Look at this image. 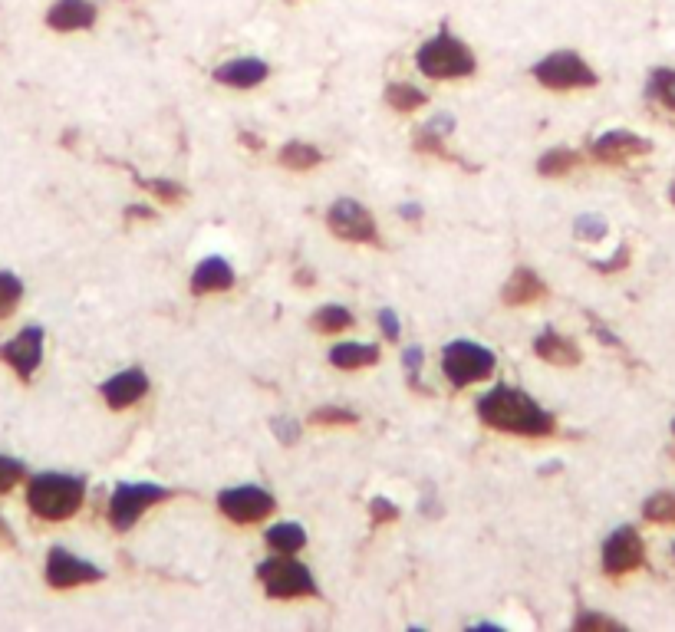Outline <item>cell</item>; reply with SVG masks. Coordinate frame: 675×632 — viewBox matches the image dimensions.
Listing matches in <instances>:
<instances>
[{
  "mask_svg": "<svg viewBox=\"0 0 675 632\" xmlns=\"http://www.w3.org/2000/svg\"><path fill=\"white\" fill-rule=\"evenodd\" d=\"M478 415L488 428H498V432H508V435L544 438L557 432L554 415L540 409L527 392L511 389V386H498L481 395Z\"/></svg>",
  "mask_w": 675,
  "mask_h": 632,
  "instance_id": "obj_1",
  "label": "cell"
},
{
  "mask_svg": "<svg viewBox=\"0 0 675 632\" xmlns=\"http://www.w3.org/2000/svg\"><path fill=\"white\" fill-rule=\"evenodd\" d=\"M86 481L76 474H37L27 488L30 511L43 521H66L83 507Z\"/></svg>",
  "mask_w": 675,
  "mask_h": 632,
  "instance_id": "obj_2",
  "label": "cell"
},
{
  "mask_svg": "<svg viewBox=\"0 0 675 632\" xmlns=\"http://www.w3.org/2000/svg\"><path fill=\"white\" fill-rule=\"evenodd\" d=\"M415 63L429 79H465L478 70L475 53H471L458 37H452L448 30L435 33L432 40H425L419 53H415Z\"/></svg>",
  "mask_w": 675,
  "mask_h": 632,
  "instance_id": "obj_3",
  "label": "cell"
},
{
  "mask_svg": "<svg viewBox=\"0 0 675 632\" xmlns=\"http://www.w3.org/2000/svg\"><path fill=\"white\" fill-rule=\"evenodd\" d=\"M257 580L264 583L267 596L274 600H297V596H320L313 573L303 563L290 560V553L284 557H270L257 567Z\"/></svg>",
  "mask_w": 675,
  "mask_h": 632,
  "instance_id": "obj_4",
  "label": "cell"
},
{
  "mask_svg": "<svg viewBox=\"0 0 675 632\" xmlns=\"http://www.w3.org/2000/svg\"><path fill=\"white\" fill-rule=\"evenodd\" d=\"M442 369H445V376L455 389H465V386H471V382H481V379L491 376L494 353L481 343L455 340L442 349Z\"/></svg>",
  "mask_w": 675,
  "mask_h": 632,
  "instance_id": "obj_5",
  "label": "cell"
},
{
  "mask_svg": "<svg viewBox=\"0 0 675 632\" xmlns=\"http://www.w3.org/2000/svg\"><path fill=\"white\" fill-rule=\"evenodd\" d=\"M534 79L547 89H590L596 86L593 66L573 50H557L547 53L544 60L534 63Z\"/></svg>",
  "mask_w": 675,
  "mask_h": 632,
  "instance_id": "obj_6",
  "label": "cell"
},
{
  "mask_svg": "<svg viewBox=\"0 0 675 632\" xmlns=\"http://www.w3.org/2000/svg\"><path fill=\"white\" fill-rule=\"evenodd\" d=\"M172 494L175 491L162 488V484H119L109 501V521L116 530H129L149 507L168 501Z\"/></svg>",
  "mask_w": 675,
  "mask_h": 632,
  "instance_id": "obj_7",
  "label": "cell"
},
{
  "mask_svg": "<svg viewBox=\"0 0 675 632\" xmlns=\"http://www.w3.org/2000/svg\"><path fill=\"white\" fill-rule=\"evenodd\" d=\"M326 224L336 237L343 241H356V244H379V228L369 214L366 205H359L353 198H340L333 201L330 211H326Z\"/></svg>",
  "mask_w": 675,
  "mask_h": 632,
  "instance_id": "obj_8",
  "label": "cell"
},
{
  "mask_svg": "<svg viewBox=\"0 0 675 632\" xmlns=\"http://www.w3.org/2000/svg\"><path fill=\"white\" fill-rule=\"evenodd\" d=\"M646 563V544L636 527H616L603 544V570L610 577H626Z\"/></svg>",
  "mask_w": 675,
  "mask_h": 632,
  "instance_id": "obj_9",
  "label": "cell"
},
{
  "mask_svg": "<svg viewBox=\"0 0 675 632\" xmlns=\"http://www.w3.org/2000/svg\"><path fill=\"white\" fill-rule=\"evenodd\" d=\"M218 507H221V514L234 524H257V521H264V517L274 514V498H270L264 488L244 484V488L221 491Z\"/></svg>",
  "mask_w": 675,
  "mask_h": 632,
  "instance_id": "obj_10",
  "label": "cell"
},
{
  "mask_svg": "<svg viewBox=\"0 0 675 632\" xmlns=\"http://www.w3.org/2000/svg\"><path fill=\"white\" fill-rule=\"evenodd\" d=\"M103 580V570L93 567L89 560L73 557L70 550L53 547L47 557V583L53 590H73V586H86V583H99Z\"/></svg>",
  "mask_w": 675,
  "mask_h": 632,
  "instance_id": "obj_11",
  "label": "cell"
},
{
  "mask_svg": "<svg viewBox=\"0 0 675 632\" xmlns=\"http://www.w3.org/2000/svg\"><path fill=\"white\" fill-rule=\"evenodd\" d=\"M0 359L17 372L20 379H30L37 372L40 359H43V330L40 326H27L20 330L14 340H7L0 346Z\"/></svg>",
  "mask_w": 675,
  "mask_h": 632,
  "instance_id": "obj_12",
  "label": "cell"
},
{
  "mask_svg": "<svg viewBox=\"0 0 675 632\" xmlns=\"http://www.w3.org/2000/svg\"><path fill=\"white\" fill-rule=\"evenodd\" d=\"M649 152H652V142L629 129H610V132H603L600 139H593V145H590V155L596 162H606V165L629 162V158L649 155Z\"/></svg>",
  "mask_w": 675,
  "mask_h": 632,
  "instance_id": "obj_13",
  "label": "cell"
},
{
  "mask_svg": "<svg viewBox=\"0 0 675 632\" xmlns=\"http://www.w3.org/2000/svg\"><path fill=\"white\" fill-rule=\"evenodd\" d=\"M145 392H149V376H145L142 369H122L119 376L103 382V399L109 409H116V412L135 405Z\"/></svg>",
  "mask_w": 675,
  "mask_h": 632,
  "instance_id": "obj_14",
  "label": "cell"
},
{
  "mask_svg": "<svg viewBox=\"0 0 675 632\" xmlns=\"http://www.w3.org/2000/svg\"><path fill=\"white\" fill-rule=\"evenodd\" d=\"M96 24V4L93 0H56L47 10V27L56 33H73V30H89Z\"/></svg>",
  "mask_w": 675,
  "mask_h": 632,
  "instance_id": "obj_15",
  "label": "cell"
},
{
  "mask_svg": "<svg viewBox=\"0 0 675 632\" xmlns=\"http://www.w3.org/2000/svg\"><path fill=\"white\" fill-rule=\"evenodd\" d=\"M270 73V66L264 60H254V56H241V60H231L215 70V79L221 86H234V89H251L257 83H264Z\"/></svg>",
  "mask_w": 675,
  "mask_h": 632,
  "instance_id": "obj_16",
  "label": "cell"
},
{
  "mask_svg": "<svg viewBox=\"0 0 675 632\" xmlns=\"http://www.w3.org/2000/svg\"><path fill=\"white\" fill-rule=\"evenodd\" d=\"M544 293H547V284L534 274L531 267H517L511 274V280L501 290V300L508 303V307H531V303H537Z\"/></svg>",
  "mask_w": 675,
  "mask_h": 632,
  "instance_id": "obj_17",
  "label": "cell"
},
{
  "mask_svg": "<svg viewBox=\"0 0 675 632\" xmlns=\"http://www.w3.org/2000/svg\"><path fill=\"white\" fill-rule=\"evenodd\" d=\"M234 287V270L224 257H205L195 274H191V290L195 293H221Z\"/></svg>",
  "mask_w": 675,
  "mask_h": 632,
  "instance_id": "obj_18",
  "label": "cell"
},
{
  "mask_svg": "<svg viewBox=\"0 0 675 632\" xmlns=\"http://www.w3.org/2000/svg\"><path fill=\"white\" fill-rule=\"evenodd\" d=\"M534 353L544 359V363H550V366H577L580 363L577 343L567 340V336L554 333V330H544V333L537 336Z\"/></svg>",
  "mask_w": 675,
  "mask_h": 632,
  "instance_id": "obj_19",
  "label": "cell"
},
{
  "mask_svg": "<svg viewBox=\"0 0 675 632\" xmlns=\"http://www.w3.org/2000/svg\"><path fill=\"white\" fill-rule=\"evenodd\" d=\"M330 363L336 369H363L379 363V349L373 343H340L330 349Z\"/></svg>",
  "mask_w": 675,
  "mask_h": 632,
  "instance_id": "obj_20",
  "label": "cell"
},
{
  "mask_svg": "<svg viewBox=\"0 0 675 632\" xmlns=\"http://www.w3.org/2000/svg\"><path fill=\"white\" fill-rule=\"evenodd\" d=\"M267 544L277 553H297L307 547V534H303L300 524H277L267 530Z\"/></svg>",
  "mask_w": 675,
  "mask_h": 632,
  "instance_id": "obj_21",
  "label": "cell"
},
{
  "mask_svg": "<svg viewBox=\"0 0 675 632\" xmlns=\"http://www.w3.org/2000/svg\"><path fill=\"white\" fill-rule=\"evenodd\" d=\"M350 326H353V313L346 307H336V303H330V307H320L317 313H313V330L323 333V336L350 330Z\"/></svg>",
  "mask_w": 675,
  "mask_h": 632,
  "instance_id": "obj_22",
  "label": "cell"
},
{
  "mask_svg": "<svg viewBox=\"0 0 675 632\" xmlns=\"http://www.w3.org/2000/svg\"><path fill=\"white\" fill-rule=\"evenodd\" d=\"M280 165L294 168V172H307V168L320 165V149H313L307 142H290L280 149Z\"/></svg>",
  "mask_w": 675,
  "mask_h": 632,
  "instance_id": "obj_23",
  "label": "cell"
},
{
  "mask_svg": "<svg viewBox=\"0 0 675 632\" xmlns=\"http://www.w3.org/2000/svg\"><path fill=\"white\" fill-rule=\"evenodd\" d=\"M643 517L652 524H662V527L675 524V491L652 494V498L643 504Z\"/></svg>",
  "mask_w": 675,
  "mask_h": 632,
  "instance_id": "obj_24",
  "label": "cell"
},
{
  "mask_svg": "<svg viewBox=\"0 0 675 632\" xmlns=\"http://www.w3.org/2000/svg\"><path fill=\"white\" fill-rule=\"evenodd\" d=\"M649 96L656 99V103H662L666 109L675 112V70H669V66H662V70H652V76H649Z\"/></svg>",
  "mask_w": 675,
  "mask_h": 632,
  "instance_id": "obj_25",
  "label": "cell"
},
{
  "mask_svg": "<svg viewBox=\"0 0 675 632\" xmlns=\"http://www.w3.org/2000/svg\"><path fill=\"white\" fill-rule=\"evenodd\" d=\"M386 103H389L392 109H399V112H412V109L425 106V93H422L419 86H409V83H392V86L386 89Z\"/></svg>",
  "mask_w": 675,
  "mask_h": 632,
  "instance_id": "obj_26",
  "label": "cell"
},
{
  "mask_svg": "<svg viewBox=\"0 0 675 632\" xmlns=\"http://www.w3.org/2000/svg\"><path fill=\"white\" fill-rule=\"evenodd\" d=\"M577 162H580L577 152H570V149H550L547 155H540L537 172L540 175H550V178H560V175H567Z\"/></svg>",
  "mask_w": 675,
  "mask_h": 632,
  "instance_id": "obj_27",
  "label": "cell"
},
{
  "mask_svg": "<svg viewBox=\"0 0 675 632\" xmlns=\"http://www.w3.org/2000/svg\"><path fill=\"white\" fill-rule=\"evenodd\" d=\"M20 297H24V284H20L14 274L0 270V320H7V316L17 310Z\"/></svg>",
  "mask_w": 675,
  "mask_h": 632,
  "instance_id": "obj_28",
  "label": "cell"
},
{
  "mask_svg": "<svg viewBox=\"0 0 675 632\" xmlns=\"http://www.w3.org/2000/svg\"><path fill=\"white\" fill-rule=\"evenodd\" d=\"M310 422H317V425H356L359 419H356V412H350V409H336V405H323V409L310 412Z\"/></svg>",
  "mask_w": 675,
  "mask_h": 632,
  "instance_id": "obj_29",
  "label": "cell"
},
{
  "mask_svg": "<svg viewBox=\"0 0 675 632\" xmlns=\"http://www.w3.org/2000/svg\"><path fill=\"white\" fill-rule=\"evenodd\" d=\"M20 478H24V465L7 455H0V494H7Z\"/></svg>",
  "mask_w": 675,
  "mask_h": 632,
  "instance_id": "obj_30",
  "label": "cell"
},
{
  "mask_svg": "<svg viewBox=\"0 0 675 632\" xmlns=\"http://www.w3.org/2000/svg\"><path fill=\"white\" fill-rule=\"evenodd\" d=\"M573 231H577L583 241H600L606 234V221L596 218V214H583V218H577V224H573Z\"/></svg>",
  "mask_w": 675,
  "mask_h": 632,
  "instance_id": "obj_31",
  "label": "cell"
},
{
  "mask_svg": "<svg viewBox=\"0 0 675 632\" xmlns=\"http://www.w3.org/2000/svg\"><path fill=\"white\" fill-rule=\"evenodd\" d=\"M145 188L152 191V195H159L165 205H175L178 198H185V188L175 185V182H165V178H155V182H145Z\"/></svg>",
  "mask_w": 675,
  "mask_h": 632,
  "instance_id": "obj_32",
  "label": "cell"
},
{
  "mask_svg": "<svg viewBox=\"0 0 675 632\" xmlns=\"http://www.w3.org/2000/svg\"><path fill=\"white\" fill-rule=\"evenodd\" d=\"M274 435L280 445H297L300 442V425L294 419H274Z\"/></svg>",
  "mask_w": 675,
  "mask_h": 632,
  "instance_id": "obj_33",
  "label": "cell"
},
{
  "mask_svg": "<svg viewBox=\"0 0 675 632\" xmlns=\"http://www.w3.org/2000/svg\"><path fill=\"white\" fill-rule=\"evenodd\" d=\"M369 511H373V524H389V521H396V517H399V507L392 501H386V498H376L373 504H369Z\"/></svg>",
  "mask_w": 675,
  "mask_h": 632,
  "instance_id": "obj_34",
  "label": "cell"
},
{
  "mask_svg": "<svg viewBox=\"0 0 675 632\" xmlns=\"http://www.w3.org/2000/svg\"><path fill=\"white\" fill-rule=\"evenodd\" d=\"M577 629H620V623L610 616H600V613H583L577 616V623H573Z\"/></svg>",
  "mask_w": 675,
  "mask_h": 632,
  "instance_id": "obj_35",
  "label": "cell"
},
{
  "mask_svg": "<svg viewBox=\"0 0 675 632\" xmlns=\"http://www.w3.org/2000/svg\"><path fill=\"white\" fill-rule=\"evenodd\" d=\"M629 264V247H620V251H616L610 261H593V267L596 270H606V274H613V270H623Z\"/></svg>",
  "mask_w": 675,
  "mask_h": 632,
  "instance_id": "obj_36",
  "label": "cell"
},
{
  "mask_svg": "<svg viewBox=\"0 0 675 632\" xmlns=\"http://www.w3.org/2000/svg\"><path fill=\"white\" fill-rule=\"evenodd\" d=\"M425 129H432L435 135H442V139H445V135L455 129V116H448V112H438V116H432L429 122H425Z\"/></svg>",
  "mask_w": 675,
  "mask_h": 632,
  "instance_id": "obj_37",
  "label": "cell"
},
{
  "mask_svg": "<svg viewBox=\"0 0 675 632\" xmlns=\"http://www.w3.org/2000/svg\"><path fill=\"white\" fill-rule=\"evenodd\" d=\"M379 326H382V333H386L389 340H399L402 326H399V316L392 313V310H382V313H379Z\"/></svg>",
  "mask_w": 675,
  "mask_h": 632,
  "instance_id": "obj_38",
  "label": "cell"
},
{
  "mask_svg": "<svg viewBox=\"0 0 675 632\" xmlns=\"http://www.w3.org/2000/svg\"><path fill=\"white\" fill-rule=\"evenodd\" d=\"M402 366H405V372H409V376L415 379L419 376V369H422V349H405V356H402Z\"/></svg>",
  "mask_w": 675,
  "mask_h": 632,
  "instance_id": "obj_39",
  "label": "cell"
},
{
  "mask_svg": "<svg viewBox=\"0 0 675 632\" xmlns=\"http://www.w3.org/2000/svg\"><path fill=\"white\" fill-rule=\"evenodd\" d=\"M17 540H14V530L7 527V521L0 517V547H14Z\"/></svg>",
  "mask_w": 675,
  "mask_h": 632,
  "instance_id": "obj_40",
  "label": "cell"
},
{
  "mask_svg": "<svg viewBox=\"0 0 675 632\" xmlns=\"http://www.w3.org/2000/svg\"><path fill=\"white\" fill-rule=\"evenodd\" d=\"M402 218H409V221L422 218V208L419 205H402Z\"/></svg>",
  "mask_w": 675,
  "mask_h": 632,
  "instance_id": "obj_41",
  "label": "cell"
},
{
  "mask_svg": "<svg viewBox=\"0 0 675 632\" xmlns=\"http://www.w3.org/2000/svg\"><path fill=\"white\" fill-rule=\"evenodd\" d=\"M669 198H672V205H675V185H672V191H669Z\"/></svg>",
  "mask_w": 675,
  "mask_h": 632,
  "instance_id": "obj_42",
  "label": "cell"
},
{
  "mask_svg": "<svg viewBox=\"0 0 675 632\" xmlns=\"http://www.w3.org/2000/svg\"><path fill=\"white\" fill-rule=\"evenodd\" d=\"M672 432H675V422H672Z\"/></svg>",
  "mask_w": 675,
  "mask_h": 632,
  "instance_id": "obj_43",
  "label": "cell"
},
{
  "mask_svg": "<svg viewBox=\"0 0 675 632\" xmlns=\"http://www.w3.org/2000/svg\"><path fill=\"white\" fill-rule=\"evenodd\" d=\"M672 553H675V547H672Z\"/></svg>",
  "mask_w": 675,
  "mask_h": 632,
  "instance_id": "obj_44",
  "label": "cell"
}]
</instances>
